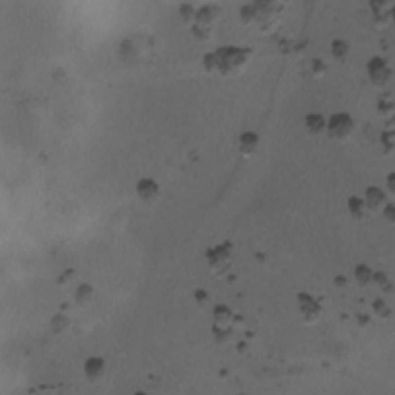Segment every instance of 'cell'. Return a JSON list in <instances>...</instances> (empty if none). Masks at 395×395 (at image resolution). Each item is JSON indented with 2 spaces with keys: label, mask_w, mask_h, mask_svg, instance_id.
Here are the masks:
<instances>
[{
  "label": "cell",
  "mask_w": 395,
  "mask_h": 395,
  "mask_svg": "<svg viewBox=\"0 0 395 395\" xmlns=\"http://www.w3.org/2000/svg\"><path fill=\"white\" fill-rule=\"evenodd\" d=\"M250 56V48H219L215 53L216 71L224 76H236L249 64Z\"/></svg>",
  "instance_id": "1"
},
{
  "label": "cell",
  "mask_w": 395,
  "mask_h": 395,
  "mask_svg": "<svg viewBox=\"0 0 395 395\" xmlns=\"http://www.w3.org/2000/svg\"><path fill=\"white\" fill-rule=\"evenodd\" d=\"M327 134L330 139H334L337 142H347L352 138V134L355 131V124L354 119L346 113H337L334 116H330L329 122L326 124Z\"/></svg>",
  "instance_id": "2"
},
{
  "label": "cell",
  "mask_w": 395,
  "mask_h": 395,
  "mask_svg": "<svg viewBox=\"0 0 395 395\" xmlns=\"http://www.w3.org/2000/svg\"><path fill=\"white\" fill-rule=\"evenodd\" d=\"M219 10L216 6H204L202 10L196 14L195 19V36L198 39H207L210 34V28L218 19Z\"/></svg>",
  "instance_id": "3"
},
{
  "label": "cell",
  "mask_w": 395,
  "mask_h": 395,
  "mask_svg": "<svg viewBox=\"0 0 395 395\" xmlns=\"http://www.w3.org/2000/svg\"><path fill=\"white\" fill-rule=\"evenodd\" d=\"M296 300H298L300 312H301L304 323H306V324H315L321 317V306L318 304V301L313 298L310 293H303V292L298 293Z\"/></svg>",
  "instance_id": "4"
},
{
  "label": "cell",
  "mask_w": 395,
  "mask_h": 395,
  "mask_svg": "<svg viewBox=\"0 0 395 395\" xmlns=\"http://www.w3.org/2000/svg\"><path fill=\"white\" fill-rule=\"evenodd\" d=\"M230 255L232 249L226 246H216L207 252V263L215 275H221L230 266Z\"/></svg>",
  "instance_id": "5"
},
{
  "label": "cell",
  "mask_w": 395,
  "mask_h": 395,
  "mask_svg": "<svg viewBox=\"0 0 395 395\" xmlns=\"http://www.w3.org/2000/svg\"><path fill=\"white\" fill-rule=\"evenodd\" d=\"M367 73H369L371 82L378 88L388 85L391 79V68L386 64V60H383L381 57H372L369 60V64H367Z\"/></svg>",
  "instance_id": "6"
},
{
  "label": "cell",
  "mask_w": 395,
  "mask_h": 395,
  "mask_svg": "<svg viewBox=\"0 0 395 395\" xmlns=\"http://www.w3.org/2000/svg\"><path fill=\"white\" fill-rule=\"evenodd\" d=\"M136 192H138V196L139 199L144 201V202H155L158 201V198L161 195V188L158 185L156 181L150 178H142L138 181V185H136Z\"/></svg>",
  "instance_id": "7"
},
{
  "label": "cell",
  "mask_w": 395,
  "mask_h": 395,
  "mask_svg": "<svg viewBox=\"0 0 395 395\" xmlns=\"http://www.w3.org/2000/svg\"><path fill=\"white\" fill-rule=\"evenodd\" d=\"M386 193L381 190L378 187H369L366 190V198H364V204H366V209L372 212V213H377L380 212L384 205H386Z\"/></svg>",
  "instance_id": "8"
},
{
  "label": "cell",
  "mask_w": 395,
  "mask_h": 395,
  "mask_svg": "<svg viewBox=\"0 0 395 395\" xmlns=\"http://www.w3.org/2000/svg\"><path fill=\"white\" fill-rule=\"evenodd\" d=\"M84 372L88 381L96 383L99 380H102V377L105 374V361L101 357H90L85 361L84 366Z\"/></svg>",
  "instance_id": "9"
},
{
  "label": "cell",
  "mask_w": 395,
  "mask_h": 395,
  "mask_svg": "<svg viewBox=\"0 0 395 395\" xmlns=\"http://www.w3.org/2000/svg\"><path fill=\"white\" fill-rule=\"evenodd\" d=\"M259 145V136L255 131H244L239 136L238 150L244 158H250L255 155V151Z\"/></svg>",
  "instance_id": "10"
},
{
  "label": "cell",
  "mask_w": 395,
  "mask_h": 395,
  "mask_svg": "<svg viewBox=\"0 0 395 395\" xmlns=\"http://www.w3.org/2000/svg\"><path fill=\"white\" fill-rule=\"evenodd\" d=\"M213 318H215V326L219 327V330H227L229 326L232 324L233 320V313L227 306H216L213 312Z\"/></svg>",
  "instance_id": "11"
},
{
  "label": "cell",
  "mask_w": 395,
  "mask_h": 395,
  "mask_svg": "<svg viewBox=\"0 0 395 395\" xmlns=\"http://www.w3.org/2000/svg\"><path fill=\"white\" fill-rule=\"evenodd\" d=\"M347 209H349V213H351V216L355 219V221H361L364 219L366 216V204L363 199H360V198H357V196H351L349 198V201H347Z\"/></svg>",
  "instance_id": "12"
},
{
  "label": "cell",
  "mask_w": 395,
  "mask_h": 395,
  "mask_svg": "<svg viewBox=\"0 0 395 395\" xmlns=\"http://www.w3.org/2000/svg\"><path fill=\"white\" fill-rule=\"evenodd\" d=\"M304 125H306L307 133L313 134V136H317V134H320L326 128L324 118L321 114H307L306 119H304Z\"/></svg>",
  "instance_id": "13"
},
{
  "label": "cell",
  "mask_w": 395,
  "mask_h": 395,
  "mask_svg": "<svg viewBox=\"0 0 395 395\" xmlns=\"http://www.w3.org/2000/svg\"><path fill=\"white\" fill-rule=\"evenodd\" d=\"M93 298V287L90 284H80L76 290V303L79 306H85Z\"/></svg>",
  "instance_id": "14"
},
{
  "label": "cell",
  "mask_w": 395,
  "mask_h": 395,
  "mask_svg": "<svg viewBox=\"0 0 395 395\" xmlns=\"http://www.w3.org/2000/svg\"><path fill=\"white\" fill-rule=\"evenodd\" d=\"M355 278L360 286H366L369 284V281L372 280V270L367 266L364 264H360L355 267Z\"/></svg>",
  "instance_id": "15"
},
{
  "label": "cell",
  "mask_w": 395,
  "mask_h": 395,
  "mask_svg": "<svg viewBox=\"0 0 395 395\" xmlns=\"http://www.w3.org/2000/svg\"><path fill=\"white\" fill-rule=\"evenodd\" d=\"M349 47L344 40H334L332 42V56L337 60H344L347 57Z\"/></svg>",
  "instance_id": "16"
},
{
  "label": "cell",
  "mask_w": 395,
  "mask_h": 395,
  "mask_svg": "<svg viewBox=\"0 0 395 395\" xmlns=\"http://www.w3.org/2000/svg\"><path fill=\"white\" fill-rule=\"evenodd\" d=\"M68 324H70V320L65 315H62V313H59V315H56L51 320V329L54 334H62V332H65Z\"/></svg>",
  "instance_id": "17"
},
{
  "label": "cell",
  "mask_w": 395,
  "mask_h": 395,
  "mask_svg": "<svg viewBox=\"0 0 395 395\" xmlns=\"http://www.w3.org/2000/svg\"><path fill=\"white\" fill-rule=\"evenodd\" d=\"M310 70L315 77H323L327 71V65L324 64V60H321V59H312Z\"/></svg>",
  "instance_id": "18"
},
{
  "label": "cell",
  "mask_w": 395,
  "mask_h": 395,
  "mask_svg": "<svg viewBox=\"0 0 395 395\" xmlns=\"http://www.w3.org/2000/svg\"><path fill=\"white\" fill-rule=\"evenodd\" d=\"M241 20L246 25H250L252 22L256 20V14H255V8L253 6H242L241 10Z\"/></svg>",
  "instance_id": "19"
},
{
  "label": "cell",
  "mask_w": 395,
  "mask_h": 395,
  "mask_svg": "<svg viewBox=\"0 0 395 395\" xmlns=\"http://www.w3.org/2000/svg\"><path fill=\"white\" fill-rule=\"evenodd\" d=\"M181 17H182V20L185 22V23H190V22H195V19H196V13H195V10H193V6L192 5H182L181 6Z\"/></svg>",
  "instance_id": "20"
},
{
  "label": "cell",
  "mask_w": 395,
  "mask_h": 395,
  "mask_svg": "<svg viewBox=\"0 0 395 395\" xmlns=\"http://www.w3.org/2000/svg\"><path fill=\"white\" fill-rule=\"evenodd\" d=\"M204 67L209 73H213L216 71V59H215V54H205L204 57Z\"/></svg>",
  "instance_id": "21"
},
{
  "label": "cell",
  "mask_w": 395,
  "mask_h": 395,
  "mask_svg": "<svg viewBox=\"0 0 395 395\" xmlns=\"http://www.w3.org/2000/svg\"><path fill=\"white\" fill-rule=\"evenodd\" d=\"M378 110L383 116H391L394 111V104L392 102H386V101H380L378 104Z\"/></svg>",
  "instance_id": "22"
},
{
  "label": "cell",
  "mask_w": 395,
  "mask_h": 395,
  "mask_svg": "<svg viewBox=\"0 0 395 395\" xmlns=\"http://www.w3.org/2000/svg\"><path fill=\"white\" fill-rule=\"evenodd\" d=\"M195 298H196V303L199 304V306H205V304L209 303V293L205 292V290H202V289H199L198 290L196 293H195Z\"/></svg>",
  "instance_id": "23"
},
{
  "label": "cell",
  "mask_w": 395,
  "mask_h": 395,
  "mask_svg": "<svg viewBox=\"0 0 395 395\" xmlns=\"http://www.w3.org/2000/svg\"><path fill=\"white\" fill-rule=\"evenodd\" d=\"M383 212H384V216L389 222H392L395 219V215H394V205L392 204H386L383 207Z\"/></svg>",
  "instance_id": "24"
},
{
  "label": "cell",
  "mask_w": 395,
  "mask_h": 395,
  "mask_svg": "<svg viewBox=\"0 0 395 395\" xmlns=\"http://www.w3.org/2000/svg\"><path fill=\"white\" fill-rule=\"evenodd\" d=\"M381 142H383V145H384V148H388L389 151L392 150V147H394V144H392V133H389V134H381ZM388 151V153H389Z\"/></svg>",
  "instance_id": "25"
},
{
  "label": "cell",
  "mask_w": 395,
  "mask_h": 395,
  "mask_svg": "<svg viewBox=\"0 0 395 395\" xmlns=\"http://www.w3.org/2000/svg\"><path fill=\"white\" fill-rule=\"evenodd\" d=\"M73 275H74V270H67L65 273H64V276L60 278V286H67L65 283H70L71 281V278H73Z\"/></svg>",
  "instance_id": "26"
},
{
  "label": "cell",
  "mask_w": 395,
  "mask_h": 395,
  "mask_svg": "<svg viewBox=\"0 0 395 395\" xmlns=\"http://www.w3.org/2000/svg\"><path fill=\"white\" fill-rule=\"evenodd\" d=\"M374 307H375V312L378 313V315H381V313L386 310V304H384L381 300H378V301H377V303L374 304Z\"/></svg>",
  "instance_id": "27"
},
{
  "label": "cell",
  "mask_w": 395,
  "mask_h": 395,
  "mask_svg": "<svg viewBox=\"0 0 395 395\" xmlns=\"http://www.w3.org/2000/svg\"><path fill=\"white\" fill-rule=\"evenodd\" d=\"M388 188H389V192H391V195H394V175H389V178H388Z\"/></svg>",
  "instance_id": "28"
}]
</instances>
